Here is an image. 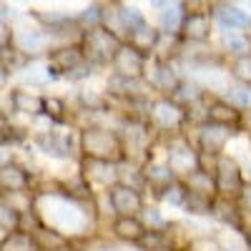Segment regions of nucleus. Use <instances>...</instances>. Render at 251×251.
<instances>
[{"mask_svg": "<svg viewBox=\"0 0 251 251\" xmlns=\"http://www.w3.org/2000/svg\"><path fill=\"white\" fill-rule=\"evenodd\" d=\"M0 186L5 194H15V191H25L28 188V174L25 169H20L15 163H5L0 171Z\"/></svg>", "mask_w": 251, "mask_h": 251, "instance_id": "f3484780", "label": "nucleus"}, {"mask_svg": "<svg viewBox=\"0 0 251 251\" xmlns=\"http://www.w3.org/2000/svg\"><path fill=\"white\" fill-rule=\"evenodd\" d=\"M169 166L174 174H183L186 178L194 171L201 169V156L196 151H191V146L186 143H174L169 149Z\"/></svg>", "mask_w": 251, "mask_h": 251, "instance_id": "6e6552de", "label": "nucleus"}, {"mask_svg": "<svg viewBox=\"0 0 251 251\" xmlns=\"http://www.w3.org/2000/svg\"><path fill=\"white\" fill-rule=\"evenodd\" d=\"M146 68V55L136 50L131 43H121L118 53L113 55V71L123 80H141Z\"/></svg>", "mask_w": 251, "mask_h": 251, "instance_id": "7ed1b4c3", "label": "nucleus"}, {"mask_svg": "<svg viewBox=\"0 0 251 251\" xmlns=\"http://www.w3.org/2000/svg\"><path fill=\"white\" fill-rule=\"evenodd\" d=\"M30 241L38 251H63V249H68V239L60 231H55V228H46V226L33 228Z\"/></svg>", "mask_w": 251, "mask_h": 251, "instance_id": "9b49d317", "label": "nucleus"}, {"mask_svg": "<svg viewBox=\"0 0 251 251\" xmlns=\"http://www.w3.org/2000/svg\"><path fill=\"white\" fill-rule=\"evenodd\" d=\"M50 121H63V100L58 98H46V111H43Z\"/></svg>", "mask_w": 251, "mask_h": 251, "instance_id": "c9c22d12", "label": "nucleus"}, {"mask_svg": "<svg viewBox=\"0 0 251 251\" xmlns=\"http://www.w3.org/2000/svg\"><path fill=\"white\" fill-rule=\"evenodd\" d=\"M241 199H244V206L251 211V183H246L244 186V191H241Z\"/></svg>", "mask_w": 251, "mask_h": 251, "instance_id": "4c0bfd02", "label": "nucleus"}, {"mask_svg": "<svg viewBox=\"0 0 251 251\" xmlns=\"http://www.w3.org/2000/svg\"><path fill=\"white\" fill-rule=\"evenodd\" d=\"M38 143H40V149H43L46 153H50V156H58V158L68 156V146H66V141H60V138L53 136V133H43V136L38 138Z\"/></svg>", "mask_w": 251, "mask_h": 251, "instance_id": "cd10ccee", "label": "nucleus"}, {"mask_svg": "<svg viewBox=\"0 0 251 251\" xmlns=\"http://www.w3.org/2000/svg\"><path fill=\"white\" fill-rule=\"evenodd\" d=\"M83 53L78 46H63L58 50L50 53V71L53 73H71V71H80L83 68Z\"/></svg>", "mask_w": 251, "mask_h": 251, "instance_id": "1a4fd4ad", "label": "nucleus"}, {"mask_svg": "<svg viewBox=\"0 0 251 251\" xmlns=\"http://www.w3.org/2000/svg\"><path fill=\"white\" fill-rule=\"evenodd\" d=\"M183 35L188 40H196V43H203V40L211 35V18L206 13H188L183 20Z\"/></svg>", "mask_w": 251, "mask_h": 251, "instance_id": "4468645a", "label": "nucleus"}, {"mask_svg": "<svg viewBox=\"0 0 251 251\" xmlns=\"http://www.w3.org/2000/svg\"><path fill=\"white\" fill-rule=\"evenodd\" d=\"M118 48H121L118 35L106 28H91L86 33V55L93 58L96 63H108V60L113 63Z\"/></svg>", "mask_w": 251, "mask_h": 251, "instance_id": "f03ea898", "label": "nucleus"}, {"mask_svg": "<svg viewBox=\"0 0 251 251\" xmlns=\"http://www.w3.org/2000/svg\"><path fill=\"white\" fill-rule=\"evenodd\" d=\"M216 20L224 25V30H246L251 28V18L239 10L236 5H216Z\"/></svg>", "mask_w": 251, "mask_h": 251, "instance_id": "2eb2a0df", "label": "nucleus"}, {"mask_svg": "<svg viewBox=\"0 0 251 251\" xmlns=\"http://www.w3.org/2000/svg\"><path fill=\"white\" fill-rule=\"evenodd\" d=\"M186 196H188V186H186V183H178V181H174V183L163 191V201H169V203H174V206H183V203H186Z\"/></svg>", "mask_w": 251, "mask_h": 251, "instance_id": "c756f323", "label": "nucleus"}, {"mask_svg": "<svg viewBox=\"0 0 251 251\" xmlns=\"http://www.w3.org/2000/svg\"><path fill=\"white\" fill-rule=\"evenodd\" d=\"M231 128L226 126H216V123H203L199 131V149L201 156H219L224 151V146L231 138Z\"/></svg>", "mask_w": 251, "mask_h": 251, "instance_id": "0eeeda50", "label": "nucleus"}, {"mask_svg": "<svg viewBox=\"0 0 251 251\" xmlns=\"http://www.w3.org/2000/svg\"><path fill=\"white\" fill-rule=\"evenodd\" d=\"M208 123H216V126H226V128H231V126H239L241 123V113L236 111V106L231 103H224V100H216L208 106Z\"/></svg>", "mask_w": 251, "mask_h": 251, "instance_id": "dca6fc26", "label": "nucleus"}, {"mask_svg": "<svg viewBox=\"0 0 251 251\" xmlns=\"http://www.w3.org/2000/svg\"><path fill=\"white\" fill-rule=\"evenodd\" d=\"M151 251H176V249H171V246H158V249H151Z\"/></svg>", "mask_w": 251, "mask_h": 251, "instance_id": "ea45409f", "label": "nucleus"}, {"mask_svg": "<svg viewBox=\"0 0 251 251\" xmlns=\"http://www.w3.org/2000/svg\"><path fill=\"white\" fill-rule=\"evenodd\" d=\"M183 208H186L188 214L203 216V214H211V211H214V201H211V199H206V196H199V194H191V191H188Z\"/></svg>", "mask_w": 251, "mask_h": 251, "instance_id": "a878e982", "label": "nucleus"}, {"mask_svg": "<svg viewBox=\"0 0 251 251\" xmlns=\"http://www.w3.org/2000/svg\"><path fill=\"white\" fill-rule=\"evenodd\" d=\"M216 186H219V194H224V199L244 191L246 183L241 178V169L234 158L219 156V161H216Z\"/></svg>", "mask_w": 251, "mask_h": 251, "instance_id": "39448f33", "label": "nucleus"}, {"mask_svg": "<svg viewBox=\"0 0 251 251\" xmlns=\"http://www.w3.org/2000/svg\"><path fill=\"white\" fill-rule=\"evenodd\" d=\"M241 123H244V126H246V131H249V133H251V108H249V111H246V113H244V118H241Z\"/></svg>", "mask_w": 251, "mask_h": 251, "instance_id": "58836bf2", "label": "nucleus"}, {"mask_svg": "<svg viewBox=\"0 0 251 251\" xmlns=\"http://www.w3.org/2000/svg\"><path fill=\"white\" fill-rule=\"evenodd\" d=\"M123 146L128 151H143L149 146V131L143 128L141 123H128L126 126V141Z\"/></svg>", "mask_w": 251, "mask_h": 251, "instance_id": "5701e85b", "label": "nucleus"}, {"mask_svg": "<svg viewBox=\"0 0 251 251\" xmlns=\"http://www.w3.org/2000/svg\"><path fill=\"white\" fill-rule=\"evenodd\" d=\"M108 201H111V206H113V211L118 214V219H128V216L136 219V214L143 211V199H141V194L136 191V188L123 186V183H113V186L108 188Z\"/></svg>", "mask_w": 251, "mask_h": 251, "instance_id": "20e7f679", "label": "nucleus"}, {"mask_svg": "<svg viewBox=\"0 0 251 251\" xmlns=\"http://www.w3.org/2000/svg\"><path fill=\"white\" fill-rule=\"evenodd\" d=\"M186 186H188V191H191V194L206 196V199H211V201H214V194L219 191L216 176H211V174L203 171V169H199V171H194L191 176H188L186 178Z\"/></svg>", "mask_w": 251, "mask_h": 251, "instance_id": "a211bd4d", "label": "nucleus"}, {"mask_svg": "<svg viewBox=\"0 0 251 251\" xmlns=\"http://www.w3.org/2000/svg\"><path fill=\"white\" fill-rule=\"evenodd\" d=\"M143 221L151 226V231H158V228H166V219L156 211V208H146L143 211Z\"/></svg>", "mask_w": 251, "mask_h": 251, "instance_id": "f704fd0d", "label": "nucleus"}, {"mask_svg": "<svg viewBox=\"0 0 251 251\" xmlns=\"http://www.w3.org/2000/svg\"><path fill=\"white\" fill-rule=\"evenodd\" d=\"M113 231H116L118 239L128 241V244H141V241L146 239V226H143L138 219H133V216L118 219V221L113 224Z\"/></svg>", "mask_w": 251, "mask_h": 251, "instance_id": "6ab92c4d", "label": "nucleus"}, {"mask_svg": "<svg viewBox=\"0 0 251 251\" xmlns=\"http://www.w3.org/2000/svg\"><path fill=\"white\" fill-rule=\"evenodd\" d=\"M80 149L86 153V158H98L106 163H118L123 161L126 146L123 141L108 131V128H98V126H91L80 133Z\"/></svg>", "mask_w": 251, "mask_h": 251, "instance_id": "f257e3e1", "label": "nucleus"}, {"mask_svg": "<svg viewBox=\"0 0 251 251\" xmlns=\"http://www.w3.org/2000/svg\"><path fill=\"white\" fill-rule=\"evenodd\" d=\"M10 103H13V111L25 113V116H40L46 111V98H40L30 91H23V88H15L10 93Z\"/></svg>", "mask_w": 251, "mask_h": 251, "instance_id": "f8f14e48", "label": "nucleus"}, {"mask_svg": "<svg viewBox=\"0 0 251 251\" xmlns=\"http://www.w3.org/2000/svg\"><path fill=\"white\" fill-rule=\"evenodd\" d=\"M30 234H10V239L3 241V251H30Z\"/></svg>", "mask_w": 251, "mask_h": 251, "instance_id": "2f4dec72", "label": "nucleus"}, {"mask_svg": "<svg viewBox=\"0 0 251 251\" xmlns=\"http://www.w3.org/2000/svg\"><path fill=\"white\" fill-rule=\"evenodd\" d=\"M246 246L251 249V231H249V236H246Z\"/></svg>", "mask_w": 251, "mask_h": 251, "instance_id": "a19ab883", "label": "nucleus"}, {"mask_svg": "<svg viewBox=\"0 0 251 251\" xmlns=\"http://www.w3.org/2000/svg\"><path fill=\"white\" fill-rule=\"evenodd\" d=\"M128 43L146 55V53H151L153 48H158V30H153L149 23H143V25H138L136 30H131Z\"/></svg>", "mask_w": 251, "mask_h": 251, "instance_id": "aec40b11", "label": "nucleus"}, {"mask_svg": "<svg viewBox=\"0 0 251 251\" xmlns=\"http://www.w3.org/2000/svg\"><path fill=\"white\" fill-rule=\"evenodd\" d=\"M149 80H151V86L156 91H161V93H176V88L181 86L176 73H174V68L169 66V63H163V60H156L153 63Z\"/></svg>", "mask_w": 251, "mask_h": 251, "instance_id": "ddd939ff", "label": "nucleus"}, {"mask_svg": "<svg viewBox=\"0 0 251 251\" xmlns=\"http://www.w3.org/2000/svg\"><path fill=\"white\" fill-rule=\"evenodd\" d=\"M146 181H149L151 186H156V188H161V196H163V191L174 183L171 166H166V163H151L149 169H146Z\"/></svg>", "mask_w": 251, "mask_h": 251, "instance_id": "4be33fe9", "label": "nucleus"}, {"mask_svg": "<svg viewBox=\"0 0 251 251\" xmlns=\"http://www.w3.org/2000/svg\"><path fill=\"white\" fill-rule=\"evenodd\" d=\"M221 43H224L226 50L236 53L239 58H241V55H249V38L241 35V33H236V30H224Z\"/></svg>", "mask_w": 251, "mask_h": 251, "instance_id": "b1692460", "label": "nucleus"}, {"mask_svg": "<svg viewBox=\"0 0 251 251\" xmlns=\"http://www.w3.org/2000/svg\"><path fill=\"white\" fill-rule=\"evenodd\" d=\"M80 171H83V178H86L88 183H100V186H108V188H111L113 181H116L113 163L98 161V158H83Z\"/></svg>", "mask_w": 251, "mask_h": 251, "instance_id": "9d476101", "label": "nucleus"}, {"mask_svg": "<svg viewBox=\"0 0 251 251\" xmlns=\"http://www.w3.org/2000/svg\"><path fill=\"white\" fill-rule=\"evenodd\" d=\"M183 118H186V111L181 108V103H176L171 98H161V100L151 103V121L158 128L174 131L183 123Z\"/></svg>", "mask_w": 251, "mask_h": 251, "instance_id": "423d86ee", "label": "nucleus"}, {"mask_svg": "<svg viewBox=\"0 0 251 251\" xmlns=\"http://www.w3.org/2000/svg\"><path fill=\"white\" fill-rule=\"evenodd\" d=\"M228 91V100H231V106L236 108H251V88H226Z\"/></svg>", "mask_w": 251, "mask_h": 251, "instance_id": "473e14b6", "label": "nucleus"}, {"mask_svg": "<svg viewBox=\"0 0 251 251\" xmlns=\"http://www.w3.org/2000/svg\"><path fill=\"white\" fill-rule=\"evenodd\" d=\"M20 216H23V214H18L15 208H10L8 203L0 206V226H3V231H5V234H8V231L13 234L15 228L20 226Z\"/></svg>", "mask_w": 251, "mask_h": 251, "instance_id": "c85d7f7f", "label": "nucleus"}, {"mask_svg": "<svg viewBox=\"0 0 251 251\" xmlns=\"http://www.w3.org/2000/svg\"><path fill=\"white\" fill-rule=\"evenodd\" d=\"M3 203H8L10 208H15L18 214H25V211H30L33 199H30V194H28V191H15V194L5 196V201H3Z\"/></svg>", "mask_w": 251, "mask_h": 251, "instance_id": "7c9ffc66", "label": "nucleus"}, {"mask_svg": "<svg viewBox=\"0 0 251 251\" xmlns=\"http://www.w3.org/2000/svg\"><path fill=\"white\" fill-rule=\"evenodd\" d=\"M46 40L48 35L46 33H40V30H25V33H20L18 35V46L23 53H35L46 46Z\"/></svg>", "mask_w": 251, "mask_h": 251, "instance_id": "393cba45", "label": "nucleus"}, {"mask_svg": "<svg viewBox=\"0 0 251 251\" xmlns=\"http://www.w3.org/2000/svg\"><path fill=\"white\" fill-rule=\"evenodd\" d=\"M158 8H166V10H161V28L166 30V33H176V30H181L183 28V20H186V13L181 10L183 5H171V3H156Z\"/></svg>", "mask_w": 251, "mask_h": 251, "instance_id": "412c9836", "label": "nucleus"}, {"mask_svg": "<svg viewBox=\"0 0 251 251\" xmlns=\"http://www.w3.org/2000/svg\"><path fill=\"white\" fill-rule=\"evenodd\" d=\"M216 219H221L224 224H234L239 228V214H236V208L234 203L228 201V199H216L214 201V211H211Z\"/></svg>", "mask_w": 251, "mask_h": 251, "instance_id": "bb28decb", "label": "nucleus"}, {"mask_svg": "<svg viewBox=\"0 0 251 251\" xmlns=\"http://www.w3.org/2000/svg\"><path fill=\"white\" fill-rule=\"evenodd\" d=\"M174 96H176V103H178V100H188V98L196 100V98H199V86H194V83H181Z\"/></svg>", "mask_w": 251, "mask_h": 251, "instance_id": "e433bc0d", "label": "nucleus"}, {"mask_svg": "<svg viewBox=\"0 0 251 251\" xmlns=\"http://www.w3.org/2000/svg\"><path fill=\"white\" fill-rule=\"evenodd\" d=\"M231 73H234L239 80L251 83V53H249V55H241V58H236V60H234Z\"/></svg>", "mask_w": 251, "mask_h": 251, "instance_id": "72a5a7b5", "label": "nucleus"}]
</instances>
